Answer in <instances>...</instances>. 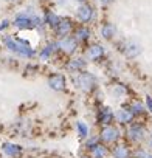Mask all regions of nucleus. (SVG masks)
I'll return each mask as SVG.
<instances>
[{
	"instance_id": "nucleus-1",
	"label": "nucleus",
	"mask_w": 152,
	"mask_h": 158,
	"mask_svg": "<svg viewBox=\"0 0 152 158\" xmlns=\"http://www.w3.org/2000/svg\"><path fill=\"white\" fill-rule=\"evenodd\" d=\"M5 44H6V47H8L11 51H16V53L22 54V56L31 57V56L34 54V51L30 48V45H28L25 40H20V39H6Z\"/></svg>"
},
{
	"instance_id": "nucleus-2",
	"label": "nucleus",
	"mask_w": 152,
	"mask_h": 158,
	"mask_svg": "<svg viewBox=\"0 0 152 158\" xmlns=\"http://www.w3.org/2000/svg\"><path fill=\"white\" fill-rule=\"evenodd\" d=\"M121 51H123V54L126 56V57H137L138 54H141V51H143V47H141V44L138 42V40H135V39H127V40H124V44H123V47H121Z\"/></svg>"
},
{
	"instance_id": "nucleus-3",
	"label": "nucleus",
	"mask_w": 152,
	"mask_h": 158,
	"mask_svg": "<svg viewBox=\"0 0 152 158\" xmlns=\"http://www.w3.org/2000/svg\"><path fill=\"white\" fill-rule=\"evenodd\" d=\"M74 82H76V85H78L81 90L90 92V90L95 87V77H93V74H90V73H81L78 77L74 79Z\"/></svg>"
},
{
	"instance_id": "nucleus-4",
	"label": "nucleus",
	"mask_w": 152,
	"mask_h": 158,
	"mask_svg": "<svg viewBox=\"0 0 152 158\" xmlns=\"http://www.w3.org/2000/svg\"><path fill=\"white\" fill-rule=\"evenodd\" d=\"M37 19L36 17H31V16H27V14H19L16 19H14V25L17 28H22V30H31L34 25H37Z\"/></svg>"
},
{
	"instance_id": "nucleus-5",
	"label": "nucleus",
	"mask_w": 152,
	"mask_h": 158,
	"mask_svg": "<svg viewBox=\"0 0 152 158\" xmlns=\"http://www.w3.org/2000/svg\"><path fill=\"white\" fill-rule=\"evenodd\" d=\"M48 85H50V89H53L56 92H61V90L65 89V77L62 74H53L48 79Z\"/></svg>"
},
{
	"instance_id": "nucleus-6",
	"label": "nucleus",
	"mask_w": 152,
	"mask_h": 158,
	"mask_svg": "<svg viewBox=\"0 0 152 158\" xmlns=\"http://www.w3.org/2000/svg\"><path fill=\"white\" fill-rule=\"evenodd\" d=\"M118 136H120V135H118V129L113 127V126L104 127L103 132H101V138H103L104 141H107V143H113V141H116Z\"/></svg>"
},
{
	"instance_id": "nucleus-7",
	"label": "nucleus",
	"mask_w": 152,
	"mask_h": 158,
	"mask_svg": "<svg viewBox=\"0 0 152 158\" xmlns=\"http://www.w3.org/2000/svg\"><path fill=\"white\" fill-rule=\"evenodd\" d=\"M144 135H146V130H144L143 126H140V124L130 126V129H129V136H130L133 141H141V139L144 138Z\"/></svg>"
},
{
	"instance_id": "nucleus-8",
	"label": "nucleus",
	"mask_w": 152,
	"mask_h": 158,
	"mask_svg": "<svg viewBox=\"0 0 152 158\" xmlns=\"http://www.w3.org/2000/svg\"><path fill=\"white\" fill-rule=\"evenodd\" d=\"M93 17V10L90 5H81L78 10V19L81 22H89Z\"/></svg>"
},
{
	"instance_id": "nucleus-9",
	"label": "nucleus",
	"mask_w": 152,
	"mask_h": 158,
	"mask_svg": "<svg viewBox=\"0 0 152 158\" xmlns=\"http://www.w3.org/2000/svg\"><path fill=\"white\" fill-rule=\"evenodd\" d=\"M76 45H78V40H76L74 37H64V39L59 42V47H61L65 53H71V51H74Z\"/></svg>"
},
{
	"instance_id": "nucleus-10",
	"label": "nucleus",
	"mask_w": 152,
	"mask_h": 158,
	"mask_svg": "<svg viewBox=\"0 0 152 158\" xmlns=\"http://www.w3.org/2000/svg\"><path fill=\"white\" fill-rule=\"evenodd\" d=\"M56 31H57L59 36H65V37H67V34L71 31V23H70V20H67V19H61L59 23L56 25Z\"/></svg>"
},
{
	"instance_id": "nucleus-11",
	"label": "nucleus",
	"mask_w": 152,
	"mask_h": 158,
	"mask_svg": "<svg viewBox=\"0 0 152 158\" xmlns=\"http://www.w3.org/2000/svg\"><path fill=\"white\" fill-rule=\"evenodd\" d=\"M2 149H3V152H5L6 155H10V156H19V155H20V152H22L20 146L10 144V143H5V144L2 146Z\"/></svg>"
},
{
	"instance_id": "nucleus-12",
	"label": "nucleus",
	"mask_w": 152,
	"mask_h": 158,
	"mask_svg": "<svg viewBox=\"0 0 152 158\" xmlns=\"http://www.w3.org/2000/svg\"><path fill=\"white\" fill-rule=\"evenodd\" d=\"M132 118H133V113L130 112V109H121L116 112V119L120 123H129L132 121Z\"/></svg>"
},
{
	"instance_id": "nucleus-13",
	"label": "nucleus",
	"mask_w": 152,
	"mask_h": 158,
	"mask_svg": "<svg viewBox=\"0 0 152 158\" xmlns=\"http://www.w3.org/2000/svg\"><path fill=\"white\" fill-rule=\"evenodd\" d=\"M104 54V48L101 47V45H92L89 50H87V56L90 57V59H98V57H101Z\"/></svg>"
},
{
	"instance_id": "nucleus-14",
	"label": "nucleus",
	"mask_w": 152,
	"mask_h": 158,
	"mask_svg": "<svg viewBox=\"0 0 152 158\" xmlns=\"http://www.w3.org/2000/svg\"><path fill=\"white\" fill-rule=\"evenodd\" d=\"M115 33H116V28L112 25V23H106L104 27H103V30H101V34H103V37L104 39H112L113 36H115Z\"/></svg>"
},
{
	"instance_id": "nucleus-15",
	"label": "nucleus",
	"mask_w": 152,
	"mask_h": 158,
	"mask_svg": "<svg viewBox=\"0 0 152 158\" xmlns=\"http://www.w3.org/2000/svg\"><path fill=\"white\" fill-rule=\"evenodd\" d=\"M84 67H86V62L82 59H71L70 64H68V68L73 70V71H81Z\"/></svg>"
},
{
	"instance_id": "nucleus-16",
	"label": "nucleus",
	"mask_w": 152,
	"mask_h": 158,
	"mask_svg": "<svg viewBox=\"0 0 152 158\" xmlns=\"http://www.w3.org/2000/svg\"><path fill=\"white\" fill-rule=\"evenodd\" d=\"M106 153H107V150H106V147L101 146V144H96L95 147H92V155H93L95 158H104Z\"/></svg>"
},
{
	"instance_id": "nucleus-17",
	"label": "nucleus",
	"mask_w": 152,
	"mask_h": 158,
	"mask_svg": "<svg viewBox=\"0 0 152 158\" xmlns=\"http://www.w3.org/2000/svg\"><path fill=\"white\" fill-rule=\"evenodd\" d=\"M113 155L115 158H129V150L126 149V146H116L113 149Z\"/></svg>"
},
{
	"instance_id": "nucleus-18",
	"label": "nucleus",
	"mask_w": 152,
	"mask_h": 158,
	"mask_svg": "<svg viewBox=\"0 0 152 158\" xmlns=\"http://www.w3.org/2000/svg\"><path fill=\"white\" fill-rule=\"evenodd\" d=\"M99 119H101V123L109 124V123L113 119V113H112L109 109H103V110H101V113H99Z\"/></svg>"
},
{
	"instance_id": "nucleus-19",
	"label": "nucleus",
	"mask_w": 152,
	"mask_h": 158,
	"mask_svg": "<svg viewBox=\"0 0 152 158\" xmlns=\"http://www.w3.org/2000/svg\"><path fill=\"white\" fill-rule=\"evenodd\" d=\"M90 36V31L87 30V28H79L78 31H76V40H86L87 37Z\"/></svg>"
},
{
	"instance_id": "nucleus-20",
	"label": "nucleus",
	"mask_w": 152,
	"mask_h": 158,
	"mask_svg": "<svg viewBox=\"0 0 152 158\" xmlns=\"http://www.w3.org/2000/svg\"><path fill=\"white\" fill-rule=\"evenodd\" d=\"M59 17L56 16V14H53V13H48L47 14V17H45V22L48 23V25H53V27H56L57 23H59Z\"/></svg>"
},
{
	"instance_id": "nucleus-21",
	"label": "nucleus",
	"mask_w": 152,
	"mask_h": 158,
	"mask_svg": "<svg viewBox=\"0 0 152 158\" xmlns=\"http://www.w3.org/2000/svg\"><path fill=\"white\" fill-rule=\"evenodd\" d=\"M76 127H78V133H79L81 136H87V135H89V127H87L82 121L76 123Z\"/></svg>"
},
{
	"instance_id": "nucleus-22",
	"label": "nucleus",
	"mask_w": 152,
	"mask_h": 158,
	"mask_svg": "<svg viewBox=\"0 0 152 158\" xmlns=\"http://www.w3.org/2000/svg\"><path fill=\"white\" fill-rule=\"evenodd\" d=\"M133 115H137V113H143L144 112V107H143V104L141 102H133L132 104V110H130Z\"/></svg>"
},
{
	"instance_id": "nucleus-23",
	"label": "nucleus",
	"mask_w": 152,
	"mask_h": 158,
	"mask_svg": "<svg viewBox=\"0 0 152 158\" xmlns=\"http://www.w3.org/2000/svg\"><path fill=\"white\" fill-rule=\"evenodd\" d=\"M51 51H53V45H48V47L42 51V54H40V56H42L44 59H47V57L50 56V53H51Z\"/></svg>"
},
{
	"instance_id": "nucleus-24",
	"label": "nucleus",
	"mask_w": 152,
	"mask_h": 158,
	"mask_svg": "<svg viewBox=\"0 0 152 158\" xmlns=\"http://www.w3.org/2000/svg\"><path fill=\"white\" fill-rule=\"evenodd\" d=\"M146 106H147V109L152 112V98H150V96H147V98H146Z\"/></svg>"
},
{
	"instance_id": "nucleus-25",
	"label": "nucleus",
	"mask_w": 152,
	"mask_h": 158,
	"mask_svg": "<svg viewBox=\"0 0 152 158\" xmlns=\"http://www.w3.org/2000/svg\"><path fill=\"white\" fill-rule=\"evenodd\" d=\"M137 156H141V158H147L149 155H147V153H146L144 150H138V152H137Z\"/></svg>"
},
{
	"instance_id": "nucleus-26",
	"label": "nucleus",
	"mask_w": 152,
	"mask_h": 158,
	"mask_svg": "<svg viewBox=\"0 0 152 158\" xmlns=\"http://www.w3.org/2000/svg\"><path fill=\"white\" fill-rule=\"evenodd\" d=\"M99 2H101L103 5H110V3L113 2V0H99Z\"/></svg>"
},
{
	"instance_id": "nucleus-27",
	"label": "nucleus",
	"mask_w": 152,
	"mask_h": 158,
	"mask_svg": "<svg viewBox=\"0 0 152 158\" xmlns=\"http://www.w3.org/2000/svg\"><path fill=\"white\" fill-rule=\"evenodd\" d=\"M147 158H152V155H149V156H147Z\"/></svg>"
},
{
	"instance_id": "nucleus-28",
	"label": "nucleus",
	"mask_w": 152,
	"mask_h": 158,
	"mask_svg": "<svg viewBox=\"0 0 152 158\" xmlns=\"http://www.w3.org/2000/svg\"><path fill=\"white\" fill-rule=\"evenodd\" d=\"M78 2H84V0H78Z\"/></svg>"
},
{
	"instance_id": "nucleus-29",
	"label": "nucleus",
	"mask_w": 152,
	"mask_h": 158,
	"mask_svg": "<svg viewBox=\"0 0 152 158\" xmlns=\"http://www.w3.org/2000/svg\"><path fill=\"white\" fill-rule=\"evenodd\" d=\"M8 2H11V0H8Z\"/></svg>"
},
{
	"instance_id": "nucleus-30",
	"label": "nucleus",
	"mask_w": 152,
	"mask_h": 158,
	"mask_svg": "<svg viewBox=\"0 0 152 158\" xmlns=\"http://www.w3.org/2000/svg\"><path fill=\"white\" fill-rule=\"evenodd\" d=\"M150 144H152V141H150Z\"/></svg>"
}]
</instances>
